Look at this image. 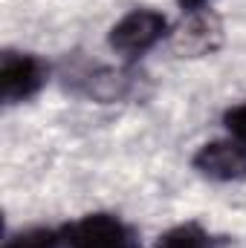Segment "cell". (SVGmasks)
Here are the masks:
<instances>
[{
    "label": "cell",
    "instance_id": "cell-1",
    "mask_svg": "<svg viewBox=\"0 0 246 248\" xmlns=\"http://www.w3.org/2000/svg\"><path fill=\"white\" fill-rule=\"evenodd\" d=\"M168 35V17L157 9H130L122 15L107 35V44L116 55L127 61L151 52L162 38Z\"/></svg>",
    "mask_w": 246,
    "mask_h": 248
},
{
    "label": "cell",
    "instance_id": "cell-2",
    "mask_svg": "<svg viewBox=\"0 0 246 248\" xmlns=\"http://www.w3.org/2000/svg\"><path fill=\"white\" fill-rule=\"evenodd\" d=\"M64 248H142L139 234L116 214H87L64 225Z\"/></svg>",
    "mask_w": 246,
    "mask_h": 248
},
{
    "label": "cell",
    "instance_id": "cell-3",
    "mask_svg": "<svg viewBox=\"0 0 246 248\" xmlns=\"http://www.w3.org/2000/svg\"><path fill=\"white\" fill-rule=\"evenodd\" d=\"M50 78V66L32 52H3L0 58V95L6 104L29 101Z\"/></svg>",
    "mask_w": 246,
    "mask_h": 248
},
{
    "label": "cell",
    "instance_id": "cell-4",
    "mask_svg": "<svg viewBox=\"0 0 246 248\" xmlns=\"http://www.w3.org/2000/svg\"><path fill=\"white\" fill-rule=\"evenodd\" d=\"M191 165L211 182H241L246 179V144L232 136L209 141L191 156Z\"/></svg>",
    "mask_w": 246,
    "mask_h": 248
},
{
    "label": "cell",
    "instance_id": "cell-5",
    "mask_svg": "<svg viewBox=\"0 0 246 248\" xmlns=\"http://www.w3.org/2000/svg\"><path fill=\"white\" fill-rule=\"evenodd\" d=\"M223 41V23L214 12L200 9L191 12L185 17V23L174 32V49L188 58H200V55H211Z\"/></svg>",
    "mask_w": 246,
    "mask_h": 248
},
{
    "label": "cell",
    "instance_id": "cell-6",
    "mask_svg": "<svg viewBox=\"0 0 246 248\" xmlns=\"http://www.w3.org/2000/svg\"><path fill=\"white\" fill-rule=\"evenodd\" d=\"M154 248H220V240L200 222H180L159 234Z\"/></svg>",
    "mask_w": 246,
    "mask_h": 248
},
{
    "label": "cell",
    "instance_id": "cell-7",
    "mask_svg": "<svg viewBox=\"0 0 246 248\" xmlns=\"http://www.w3.org/2000/svg\"><path fill=\"white\" fill-rule=\"evenodd\" d=\"M61 246H64V228H50V225L18 231L3 243V248H61Z\"/></svg>",
    "mask_w": 246,
    "mask_h": 248
},
{
    "label": "cell",
    "instance_id": "cell-8",
    "mask_svg": "<svg viewBox=\"0 0 246 248\" xmlns=\"http://www.w3.org/2000/svg\"><path fill=\"white\" fill-rule=\"evenodd\" d=\"M223 124H226V133L238 141L246 144V101L241 104H232L226 113H223Z\"/></svg>",
    "mask_w": 246,
    "mask_h": 248
},
{
    "label": "cell",
    "instance_id": "cell-9",
    "mask_svg": "<svg viewBox=\"0 0 246 248\" xmlns=\"http://www.w3.org/2000/svg\"><path fill=\"white\" fill-rule=\"evenodd\" d=\"M177 3H180V9H183L185 15H191V12L209 9V3H211V0H177Z\"/></svg>",
    "mask_w": 246,
    "mask_h": 248
}]
</instances>
